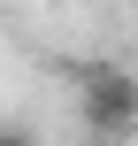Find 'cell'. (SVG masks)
Wrapping results in <instances>:
<instances>
[{
	"instance_id": "6da1fadb",
	"label": "cell",
	"mask_w": 138,
	"mask_h": 146,
	"mask_svg": "<svg viewBox=\"0 0 138 146\" xmlns=\"http://www.w3.org/2000/svg\"><path fill=\"white\" fill-rule=\"evenodd\" d=\"M77 108H85V123H92L100 139H131V123H138V85H131V69H92L85 92H77Z\"/></svg>"
},
{
	"instance_id": "7a4b0ae2",
	"label": "cell",
	"mask_w": 138,
	"mask_h": 146,
	"mask_svg": "<svg viewBox=\"0 0 138 146\" xmlns=\"http://www.w3.org/2000/svg\"><path fill=\"white\" fill-rule=\"evenodd\" d=\"M0 146H38V139H31V131H15V123H8V131H0Z\"/></svg>"
}]
</instances>
